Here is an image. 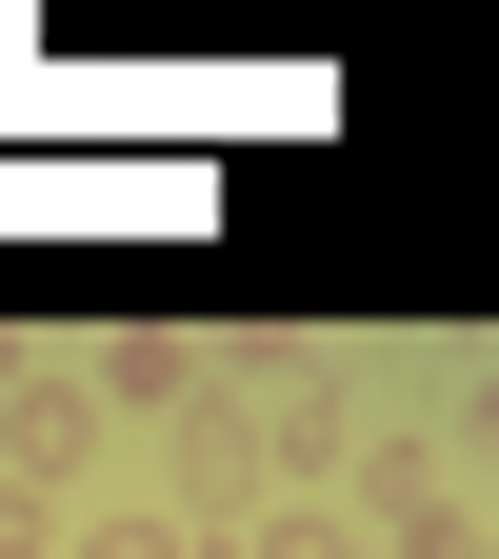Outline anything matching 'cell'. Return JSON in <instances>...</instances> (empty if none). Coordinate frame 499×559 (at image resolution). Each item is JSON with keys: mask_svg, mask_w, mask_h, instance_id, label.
I'll use <instances>...</instances> for the list:
<instances>
[{"mask_svg": "<svg viewBox=\"0 0 499 559\" xmlns=\"http://www.w3.org/2000/svg\"><path fill=\"white\" fill-rule=\"evenodd\" d=\"M260 500H280V479H260V400H180L161 419V520L180 539H240Z\"/></svg>", "mask_w": 499, "mask_h": 559, "instance_id": "1", "label": "cell"}, {"mask_svg": "<svg viewBox=\"0 0 499 559\" xmlns=\"http://www.w3.org/2000/svg\"><path fill=\"white\" fill-rule=\"evenodd\" d=\"M81 460H100V400L60 380V360H21V400H0V479H40V500L81 520Z\"/></svg>", "mask_w": 499, "mask_h": 559, "instance_id": "2", "label": "cell"}, {"mask_svg": "<svg viewBox=\"0 0 499 559\" xmlns=\"http://www.w3.org/2000/svg\"><path fill=\"white\" fill-rule=\"evenodd\" d=\"M60 380H81L100 419H180V400H200V380H221V360H200V340H180V320H120V340H81V360H60Z\"/></svg>", "mask_w": 499, "mask_h": 559, "instance_id": "3", "label": "cell"}, {"mask_svg": "<svg viewBox=\"0 0 499 559\" xmlns=\"http://www.w3.org/2000/svg\"><path fill=\"white\" fill-rule=\"evenodd\" d=\"M0 559H60V500H40V479H0Z\"/></svg>", "mask_w": 499, "mask_h": 559, "instance_id": "6", "label": "cell"}, {"mask_svg": "<svg viewBox=\"0 0 499 559\" xmlns=\"http://www.w3.org/2000/svg\"><path fill=\"white\" fill-rule=\"evenodd\" d=\"M200 559H240V539H200Z\"/></svg>", "mask_w": 499, "mask_h": 559, "instance_id": "7", "label": "cell"}, {"mask_svg": "<svg viewBox=\"0 0 499 559\" xmlns=\"http://www.w3.org/2000/svg\"><path fill=\"white\" fill-rule=\"evenodd\" d=\"M60 559H200L161 500H100V520H60Z\"/></svg>", "mask_w": 499, "mask_h": 559, "instance_id": "5", "label": "cell"}, {"mask_svg": "<svg viewBox=\"0 0 499 559\" xmlns=\"http://www.w3.org/2000/svg\"><path fill=\"white\" fill-rule=\"evenodd\" d=\"M240 559H360V520H340V500H260V520H240Z\"/></svg>", "mask_w": 499, "mask_h": 559, "instance_id": "4", "label": "cell"}]
</instances>
